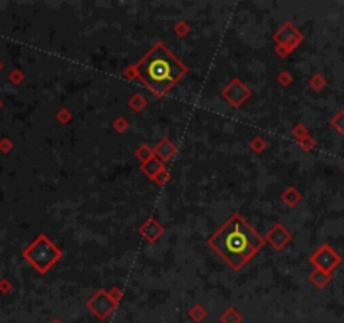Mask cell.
Listing matches in <instances>:
<instances>
[{"label": "cell", "instance_id": "6da1fadb", "mask_svg": "<svg viewBox=\"0 0 344 323\" xmlns=\"http://www.w3.org/2000/svg\"><path fill=\"white\" fill-rule=\"evenodd\" d=\"M265 244V237L258 234L238 212H235L213 236L207 237V246L233 271L243 269L246 263L257 256Z\"/></svg>", "mask_w": 344, "mask_h": 323}, {"label": "cell", "instance_id": "7a4b0ae2", "mask_svg": "<svg viewBox=\"0 0 344 323\" xmlns=\"http://www.w3.org/2000/svg\"><path fill=\"white\" fill-rule=\"evenodd\" d=\"M134 66L137 71V81L159 100L165 98L189 73L188 66L176 54H172L164 42H155Z\"/></svg>", "mask_w": 344, "mask_h": 323}, {"label": "cell", "instance_id": "3957f363", "mask_svg": "<svg viewBox=\"0 0 344 323\" xmlns=\"http://www.w3.org/2000/svg\"><path fill=\"white\" fill-rule=\"evenodd\" d=\"M22 256L37 273L46 274L56 263L61 261L63 251L46 234H39L24 249Z\"/></svg>", "mask_w": 344, "mask_h": 323}, {"label": "cell", "instance_id": "277c9868", "mask_svg": "<svg viewBox=\"0 0 344 323\" xmlns=\"http://www.w3.org/2000/svg\"><path fill=\"white\" fill-rule=\"evenodd\" d=\"M309 263L314 266V269H321L326 273H333L336 268L343 263V258L333 246L321 244L309 258Z\"/></svg>", "mask_w": 344, "mask_h": 323}, {"label": "cell", "instance_id": "5b68a950", "mask_svg": "<svg viewBox=\"0 0 344 323\" xmlns=\"http://www.w3.org/2000/svg\"><path fill=\"white\" fill-rule=\"evenodd\" d=\"M221 96L231 108H240L252 96V89H250L240 78H233L229 83L221 89Z\"/></svg>", "mask_w": 344, "mask_h": 323}, {"label": "cell", "instance_id": "8992f818", "mask_svg": "<svg viewBox=\"0 0 344 323\" xmlns=\"http://www.w3.org/2000/svg\"><path fill=\"white\" fill-rule=\"evenodd\" d=\"M272 39H274L275 46H285V48L292 53V51H295L304 42V34L297 29L295 24L287 20V22H283L277 31L274 32Z\"/></svg>", "mask_w": 344, "mask_h": 323}, {"label": "cell", "instance_id": "52a82bcc", "mask_svg": "<svg viewBox=\"0 0 344 323\" xmlns=\"http://www.w3.org/2000/svg\"><path fill=\"white\" fill-rule=\"evenodd\" d=\"M86 308L100 320H105L113 313V310L117 308V303H113L112 298L108 296V291L98 290L90 300L86 301Z\"/></svg>", "mask_w": 344, "mask_h": 323}, {"label": "cell", "instance_id": "ba28073f", "mask_svg": "<svg viewBox=\"0 0 344 323\" xmlns=\"http://www.w3.org/2000/svg\"><path fill=\"white\" fill-rule=\"evenodd\" d=\"M292 237L294 236H292V232L285 227V224L277 222V224H274V226L269 229V232L265 234V242L270 244L275 251H283L288 246V242L292 241Z\"/></svg>", "mask_w": 344, "mask_h": 323}, {"label": "cell", "instance_id": "9c48e42d", "mask_svg": "<svg viewBox=\"0 0 344 323\" xmlns=\"http://www.w3.org/2000/svg\"><path fill=\"white\" fill-rule=\"evenodd\" d=\"M138 234L142 239H145L148 244H155V242L165 234V227L162 222H159V220L154 217V215H150L145 222L140 224Z\"/></svg>", "mask_w": 344, "mask_h": 323}, {"label": "cell", "instance_id": "30bf717a", "mask_svg": "<svg viewBox=\"0 0 344 323\" xmlns=\"http://www.w3.org/2000/svg\"><path fill=\"white\" fill-rule=\"evenodd\" d=\"M154 154L157 159L165 163V162L174 159V155L177 154V147L171 138H160L154 147Z\"/></svg>", "mask_w": 344, "mask_h": 323}, {"label": "cell", "instance_id": "8fae6325", "mask_svg": "<svg viewBox=\"0 0 344 323\" xmlns=\"http://www.w3.org/2000/svg\"><path fill=\"white\" fill-rule=\"evenodd\" d=\"M302 197H304L302 192H300V190L294 185L285 187L283 192L280 194V201L285 204V207H288V209H294V207L299 206V204L302 202Z\"/></svg>", "mask_w": 344, "mask_h": 323}, {"label": "cell", "instance_id": "7c38bea8", "mask_svg": "<svg viewBox=\"0 0 344 323\" xmlns=\"http://www.w3.org/2000/svg\"><path fill=\"white\" fill-rule=\"evenodd\" d=\"M309 281L312 283L314 288L317 290H324L328 284L333 281V273H326V271L321 269H314L311 274H309Z\"/></svg>", "mask_w": 344, "mask_h": 323}, {"label": "cell", "instance_id": "4fadbf2b", "mask_svg": "<svg viewBox=\"0 0 344 323\" xmlns=\"http://www.w3.org/2000/svg\"><path fill=\"white\" fill-rule=\"evenodd\" d=\"M164 167H165L164 162L159 160L157 157H154V159L145 162V163H140V172H142L147 178H150V180H152V178H154Z\"/></svg>", "mask_w": 344, "mask_h": 323}, {"label": "cell", "instance_id": "5bb4252c", "mask_svg": "<svg viewBox=\"0 0 344 323\" xmlns=\"http://www.w3.org/2000/svg\"><path fill=\"white\" fill-rule=\"evenodd\" d=\"M147 103H148L147 98L143 95H140V93H137V95H134L129 101H127V106H129L134 113H142L143 109H145Z\"/></svg>", "mask_w": 344, "mask_h": 323}, {"label": "cell", "instance_id": "9a60e30c", "mask_svg": "<svg viewBox=\"0 0 344 323\" xmlns=\"http://www.w3.org/2000/svg\"><path fill=\"white\" fill-rule=\"evenodd\" d=\"M154 157H155L154 148H152L150 145H147V143H142V145L135 150V159H137L140 163H145V162L152 160Z\"/></svg>", "mask_w": 344, "mask_h": 323}, {"label": "cell", "instance_id": "2e32d148", "mask_svg": "<svg viewBox=\"0 0 344 323\" xmlns=\"http://www.w3.org/2000/svg\"><path fill=\"white\" fill-rule=\"evenodd\" d=\"M248 147H250V150H252L253 154L260 155V154H263V152L267 150V148H269V142H267L265 138H263V137H260V135H258V137H255V138H252V140H250Z\"/></svg>", "mask_w": 344, "mask_h": 323}, {"label": "cell", "instance_id": "e0dca14e", "mask_svg": "<svg viewBox=\"0 0 344 323\" xmlns=\"http://www.w3.org/2000/svg\"><path fill=\"white\" fill-rule=\"evenodd\" d=\"M219 320H221V323H241L243 317H241V313L238 312L235 307H229L226 312L221 315Z\"/></svg>", "mask_w": 344, "mask_h": 323}, {"label": "cell", "instance_id": "ac0fdd59", "mask_svg": "<svg viewBox=\"0 0 344 323\" xmlns=\"http://www.w3.org/2000/svg\"><path fill=\"white\" fill-rule=\"evenodd\" d=\"M309 86H311V89H314L316 93H321L322 89L328 86V81H326L324 74L316 73V74L311 76V79H309Z\"/></svg>", "mask_w": 344, "mask_h": 323}, {"label": "cell", "instance_id": "d6986e66", "mask_svg": "<svg viewBox=\"0 0 344 323\" xmlns=\"http://www.w3.org/2000/svg\"><path fill=\"white\" fill-rule=\"evenodd\" d=\"M112 128H113V131H117L118 135H123V133H127V131H129L130 121L127 120L125 116H117L112 121Z\"/></svg>", "mask_w": 344, "mask_h": 323}, {"label": "cell", "instance_id": "ffe728a7", "mask_svg": "<svg viewBox=\"0 0 344 323\" xmlns=\"http://www.w3.org/2000/svg\"><path fill=\"white\" fill-rule=\"evenodd\" d=\"M172 32L176 34L179 39H184V37H188L191 34V25L186 22V20H177L172 27Z\"/></svg>", "mask_w": 344, "mask_h": 323}, {"label": "cell", "instance_id": "44dd1931", "mask_svg": "<svg viewBox=\"0 0 344 323\" xmlns=\"http://www.w3.org/2000/svg\"><path fill=\"white\" fill-rule=\"evenodd\" d=\"M54 118H56V121L59 125H69V123L73 121V111H71L69 108H59Z\"/></svg>", "mask_w": 344, "mask_h": 323}, {"label": "cell", "instance_id": "7402d4cb", "mask_svg": "<svg viewBox=\"0 0 344 323\" xmlns=\"http://www.w3.org/2000/svg\"><path fill=\"white\" fill-rule=\"evenodd\" d=\"M206 315H207V312H206V308L203 307V305H194V307L189 310L191 320H194L196 323H201L206 318Z\"/></svg>", "mask_w": 344, "mask_h": 323}, {"label": "cell", "instance_id": "603a6c76", "mask_svg": "<svg viewBox=\"0 0 344 323\" xmlns=\"http://www.w3.org/2000/svg\"><path fill=\"white\" fill-rule=\"evenodd\" d=\"M331 126H333L338 133L344 135V109H339V111L331 118Z\"/></svg>", "mask_w": 344, "mask_h": 323}, {"label": "cell", "instance_id": "cb8c5ba5", "mask_svg": "<svg viewBox=\"0 0 344 323\" xmlns=\"http://www.w3.org/2000/svg\"><path fill=\"white\" fill-rule=\"evenodd\" d=\"M295 142H297V147L302 152H312L314 148H316V138H314L312 135H309V137H305V138H300V140H295Z\"/></svg>", "mask_w": 344, "mask_h": 323}, {"label": "cell", "instance_id": "d4e9b609", "mask_svg": "<svg viewBox=\"0 0 344 323\" xmlns=\"http://www.w3.org/2000/svg\"><path fill=\"white\" fill-rule=\"evenodd\" d=\"M290 133H292V137H294L295 140L305 138V137H309V135H311V133H309V128L304 125V123H297V125L292 126Z\"/></svg>", "mask_w": 344, "mask_h": 323}, {"label": "cell", "instance_id": "484cf974", "mask_svg": "<svg viewBox=\"0 0 344 323\" xmlns=\"http://www.w3.org/2000/svg\"><path fill=\"white\" fill-rule=\"evenodd\" d=\"M169 180H171V172H169L167 168H162L160 170L159 173H157V175L152 178V182H154V184H157L159 187H164V185H167L169 184Z\"/></svg>", "mask_w": 344, "mask_h": 323}, {"label": "cell", "instance_id": "4316f807", "mask_svg": "<svg viewBox=\"0 0 344 323\" xmlns=\"http://www.w3.org/2000/svg\"><path fill=\"white\" fill-rule=\"evenodd\" d=\"M292 81H294V76H292L290 71H280V73L277 74V83L280 84V86H283V88L290 86Z\"/></svg>", "mask_w": 344, "mask_h": 323}, {"label": "cell", "instance_id": "83f0119b", "mask_svg": "<svg viewBox=\"0 0 344 323\" xmlns=\"http://www.w3.org/2000/svg\"><path fill=\"white\" fill-rule=\"evenodd\" d=\"M122 76L125 78L127 81H137V71H135V66L130 64L127 66L125 69L122 71Z\"/></svg>", "mask_w": 344, "mask_h": 323}, {"label": "cell", "instance_id": "f1b7e54d", "mask_svg": "<svg viewBox=\"0 0 344 323\" xmlns=\"http://www.w3.org/2000/svg\"><path fill=\"white\" fill-rule=\"evenodd\" d=\"M108 296H110V298H112L113 303H117V305H118V303H120V301H122L123 291H122L118 286H113V288H110V290H108Z\"/></svg>", "mask_w": 344, "mask_h": 323}, {"label": "cell", "instance_id": "f546056e", "mask_svg": "<svg viewBox=\"0 0 344 323\" xmlns=\"http://www.w3.org/2000/svg\"><path fill=\"white\" fill-rule=\"evenodd\" d=\"M275 54H277L280 59H287L292 53L285 48V46H275Z\"/></svg>", "mask_w": 344, "mask_h": 323}, {"label": "cell", "instance_id": "4dcf8cb0", "mask_svg": "<svg viewBox=\"0 0 344 323\" xmlns=\"http://www.w3.org/2000/svg\"><path fill=\"white\" fill-rule=\"evenodd\" d=\"M10 79H12V83H14V84H20L24 81V74L20 73V71H14V73L10 74Z\"/></svg>", "mask_w": 344, "mask_h": 323}, {"label": "cell", "instance_id": "1f68e13d", "mask_svg": "<svg viewBox=\"0 0 344 323\" xmlns=\"http://www.w3.org/2000/svg\"><path fill=\"white\" fill-rule=\"evenodd\" d=\"M0 148H2V152H10L12 150V142H8V140H2L0 142Z\"/></svg>", "mask_w": 344, "mask_h": 323}, {"label": "cell", "instance_id": "d6a6232c", "mask_svg": "<svg viewBox=\"0 0 344 323\" xmlns=\"http://www.w3.org/2000/svg\"><path fill=\"white\" fill-rule=\"evenodd\" d=\"M53 323H61V322H59V320H54Z\"/></svg>", "mask_w": 344, "mask_h": 323}, {"label": "cell", "instance_id": "836d02e7", "mask_svg": "<svg viewBox=\"0 0 344 323\" xmlns=\"http://www.w3.org/2000/svg\"><path fill=\"white\" fill-rule=\"evenodd\" d=\"M343 173H344V168H343Z\"/></svg>", "mask_w": 344, "mask_h": 323}]
</instances>
